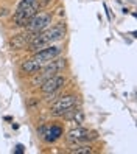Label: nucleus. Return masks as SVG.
Instances as JSON below:
<instances>
[{"mask_svg":"<svg viewBox=\"0 0 137 154\" xmlns=\"http://www.w3.org/2000/svg\"><path fill=\"white\" fill-rule=\"evenodd\" d=\"M78 103V97L76 95H64V97H59L56 101H54L50 107V112L53 117H62L64 114H66L70 107L76 106Z\"/></svg>","mask_w":137,"mask_h":154,"instance_id":"f257e3e1","label":"nucleus"},{"mask_svg":"<svg viewBox=\"0 0 137 154\" xmlns=\"http://www.w3.org/2000/svg\"><path fill=\"white\" fill-rule=\"evenodd\" d=\"M51 22V14L50 13H45V11H39L36 13L30 22L26 23V31H31V33H41L45 28H48V25Z\"/></svg>","mask_w":137,"mask_h":154,"instance_id":"f03ea898","label":"nucleus"},{"mask_svg":"<svg viewBox=\"0 0 137 154\" xmlns=\"http://www.w3.org/2000/svg\"><path fill=\"white\" fill-rule=\"evenodd\" d=\"M62 128L59 125H42L38 128V134L39 137L45 142V143H54L56 140H59L62 137Z\"/></svg>","mask_w":137,"mask_h":154,"instance_id":"7ed1b4c3","label":"nucleus"},{"mask_svg":"<svg viewBox=\"0 0 137 154\" xmlns=\"http://www.w3.org/2000/svg\"><path fill=\"white\" fill-rule=\"evenodd\" d=\"M97 137H98L97 132H92L86 128H81V126H76V128L70 129L67 132V140L70 143H84V142H89V140H94Z\"/></svg>","mask_w":137,"mask_h":154,"instance_id":"20e7f679","label":"nucleus"},{"mask_svg":"<svg viewBox=\"0 0 137 154\" xmlns=\"http://www.w3.org/2000/svg\"><path fill=\"white\" fill-rule=\"evenodd\" d=\"M39 11V3H34L31 6H26L23 10L16 11L13 16V23L16 26H26V23L30 22V19Z\"/></svg>","mask_w":137,"mask_h":154,"instance_id":"39448f33","label":"nucleus"},{"mask_svg":"<svg viewBox=\"0 0 137 154\" xmlns=\"http://www.w3.org/2000/svg\"><path fill=\"white\" fill-rule=\"evenodd\" d=\"M61 50L62 48L59 47V45H48V47H45V48H42L39 51H36L34 55H33V59L41 62V64L44 66V64H47V62H50L51 59L58 58L61 55Z\"/></svg>","mask_w":137,"mask_h":154,"instance_id":"423d86ee","label":"nucleus"},{"mask_svg":"<svg viewBox=\"0 0 137 154\" xmlns=\"http://www.w3.org/2000/svg\"><path fill=\"white\" fill-rule=\"evenodd\" d=\"M42 36L48 41V44H53V42H58V41H62L66 38V25L64 23H56L51 28H45L44 31H41Z\"/></svg>","mask_w":137,"mask_h":154,"instance_id":"0eeeda50","label":"nucleus"},{"mask_svg":"<svg viewBox=\"0 0 137 154\" xmlns=\"http://www.w3.org/2000/svg\"><path fill=\"white\" fill-rule=\"evenodd\" d=\"M64 84H66V78L62 75H51L41 84V92L48 94V92H54V90H61Z\"/></svg>","mask_w":137,"mask_h":154,"instance_id":"6e6552de","label":"nucleus"},{"mask_svg":"<svg viewBox=\"0 0 137 154\" xmlns=\"http://www.w3.org/2000/svg\"><path fill=\"white\" fill-rule=\"evenodd\" d=\"M36 33L31 31H25V33H19V34H14L13 38L10 39V48L11 50H26L28 47V42L31 41V38Z\"/></svg>","mask_w":137,"mask_h":154,"instance_id":"1a4fd4ad","label":"nucleus"},{"mask_svg":"<svg viewBox=\"0 0 137 154\" xmlns=\"http://www.w3.org/2000/svg\"><path fill=\"white\" fill-rule=\"evenodd\" d=\"M66 67V59H51L50 62H47V64H44L42 66V69L38 72V73H41L42 76H45V78H48V76H51V75H56V73H59V72Z\"/></svg>","mask_w":137,"mask_h":154,"instance_id":"9d476101","label":"nucleus"},{"mask_svg":"<svg viewBox=\"0 0 137 154\" xmlns=\"http://www.w3.org/2000/svg\"><path fill=\"white\" fill-rule=\"evenodd\" d=\"M41 69H42V64L38 62V61H34L33 58L31 59H25L20 64V72L25 73V75H36Z\"/></svg>","mask_w":137,"mask_h":154,"instance_id":"9b49d317","label":"nucleus"},{"mask_svg":"<svg viewBox=\"0 0 137 154\" xmlns=\"http://www.w3.org/2000/svg\"><path fill=\"white\" fill-rule=\"evenodd\" d=\"M94 149L90 145H79V143H73L72 148H69V152L72 154H90Z\"/></svg>","mask_w":137,"mask_h":154,"instance_id":"f8f14e48","label":"nucleus"},{"mask_svg":"<svg viewBox=\"0 0 137 154\" xmlns=\"http://www.w3.org/2000/svg\"><path fill=\"white\" fill-rule=\"evenodd\" d=\"M67 122H72L73 125H76V126H81L84 123V112L79 109V107H76V111L72 114V117L67 120Z\"/></svg>","mask_w":137,"mask_h":154,"instance_id":"ddd939ff","label":"nucleus"},{"mask_svg":"<svg viewBox=\"0 0 137 154\" xmlns=\"http://www.w3.org/2000/svg\"><path fill=\"white\" fill-rule=\"evenodd\" d=\"M34 3H38V0H20V2L17 3V6H16V11L23 10V8L31 6V5H34Z\"/></svg>","mask_w":137,"mask_h":154,"instance_id":"4468645a","label":"nucleus"},{"mask_svg":"<svg viewBox=\"0 0 137 154\" xmlns=\"http://www.w3.org/2000/svg\"><path fill=\"white\" fill-rule=\"evenodd\" d=\"M103 8H104V11H106V14H107V19L111 20V19H112V16H111V11H109V8H107V5H106V3H103Z\"/></svg>","mask_w":137,"mask_h":154,"instance_id":"2eb2a0df","label":"nucleus"},{"mask_svg":"<svg viewBox=\"0 0 137 154\" xmlns=\"http://www.w3.org/2000/svg\"><path fill=\"white\" fill-rule=\"evenodd\" d=\"M25 149H23V145H17V146H16V152L17 154H22Z\"/></svg>","mask_w":137,"mask_h":154,"instance_id":"dca6fc26","label":"nucleus"}]
</instances>
